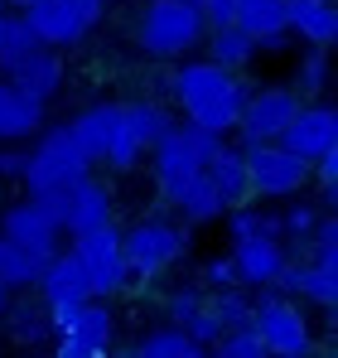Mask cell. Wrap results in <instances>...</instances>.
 I'll use <instances>...</instances> for the list:
<instances>
[{
  "label": "cell",
  "mask_w": 338,
  "mask_h": 358,
  "mask_svg": "<svg viewBox=\"0 0 338 358\" xmlns=\"http://www.w3.org/2000/svg\"><path fill=\"white\" fill-rule=\"evenodd\" d=\"M184 349H189L184 329H174V324H160V329H150V334H140V339H135L131 358H184Z\"/></svg>",
  "instance_id": "4dcf8cb0"
},
{
  "label": "cell",
  "mask_w": 338,
  "mask_h": 358,
  "mask_svg": "<svg viewBox=\"0 0 338 358\" xmlns=\"http://www.w3.org/2000/svg\"><path fill=\"white\" fill-rule=\"evenodd\" d=\"M121 112H126V126L135 131V141H140V150H150L160 136H165L174 117H169L165 102H155V97H140V102H121Z\"/></svg>",
  "instance_id": "4316f807"
},
{
  "label": "cell",
  "mask_w": 338,
  "mask_h": 358,
  "mask_svg": "<svg viewBox=\"0 0 338 358\" xmlns=\"http://www.w3.org/2000/svg\"><path fill=\"white\" fill-rule=\"evenodd\" d=\"M0 29H5V15H0Z\"/></svg>",
  "instance_id": "f6af8a7d"
},
{
  "label": "cell",
  "mask_w": 338,
  "mask_h": 358,
  "mask_svg": "<svg viewBox=\"0 0 338 358\" xmlns=\"http://www.w3.org/2000/svg\"><path fill=\"white\" fill-rule=\"evenodd\" d=\"M319 213L324 208H314V203H304V199H295L285 213H276L281 218V242H309V233H314V223H319Z\"/></svg>",
  "instance_id": "d6a6232c"
},
{
  "label": "cell",
  "mask_w": 338,
  "mask_h": 358,
  "mask_svg": "<svg viewBox=\"0 0 338 358\" xmlns=\"http://www.w3.org/2000/svg\"><path fill=\"white\" fill-rule=\"evenodd\" d=\"M24 175V150L20 145H0V184Z\"/></svg>",
  "instance_id": "f35d334b"
},
{
  "label": "cell",
  "mask_w": 338,
  "mask_h": 358,
  "mask_svg": "<svg viewBox=\"0 0 338 358\" xmlns=\"http://www.w3.org/2000/svg\"><path fill=\"white\" fill-rule=\"evenodd\" d=\"M309 266L338 271V218L334 213H319V223L309 233Z\"/></svg>",
  "instance_id": "1f68e13d"
},
{
  "label": "cell",
  "mask_w": 338,
  "mask_h": 358,
  "mask_svg": "<svg viewBox=\"0 0 338 358\" xmlns=\"http://www.w3.org/2000/svg\"><path fill=\"white\" fill-rule=\"evenodd\" d=\"M324 358H334V354H324Z\"/></svg>",
  "instance_id": "7dc6e473"
},
{
  "label": "cell",
  "mask_w": 338,
  "mask_h": 358,
  "mask_svg": "<svg viewBox=\"0 0 338 358\" xmlns=\"http://www.w3.org/2000/svg\"><path fill=\"white\" fill-rule=\"evenodd\" d=\"M34 49H44V44L34 39V29H29L24 20H5V29H0V63L20 59V54H34Z\"/></svg>",
  "instance_id": "e575fe53"
},
{
  "label": "cell",
  "mask_w": 338,
  "mask_h": 358,
  "mask_svg": "<svg viewBox=\"0 0 338 358\" xmlns=\"http://www.w3.org/2000/svg\"><path fill=\"white\" fill-rule=\"evenodd\" d=\"M68 131H73L78 150L92 165H107V170H135L140 155H145L140 141H135V131L126 126L121 102H97V107L78 112V117L68 121Z\"/></svg>",
  "instance_id": "3957f363"
},
{
  "label": "cell",
  "mask_w": 338,
  "mask_h": 358,
  "mask_svg": "<svg viewBox=\"0 0 338 358\" xmlns=\"http://www.w3.org/2000/svg\"><path fill=\"white\" fill-rule=\"evenodd\" d=\"M203 286H208V291H227V286H237L232 257H208V262H203Z\"/></svg>",
  "instance_id": "8d00e7d4"
},
{
  "label": "cell",
  "mask_w": 338,
  "mask_h": 358,
  "mask_svg": "<svg viewBox=\"0 0 338 358\" xmlns=\"http://www.w3.org/2000/svg\"><path fill=\"white\" fill-rule=\"evenodd\" d=\"M247 160V184H251V199H300V189L309 184V165L300 155H290L281 145H247L242 150Z\"/></svg>",
  "instance_id": "30bf717a"
},
{
  "label": "cell",
  "mask_w": 338,
  "mask_h": 358,
  "mask_svg": "<svg viewBox=\"0 0 338 358\" xmlns=\"http://www.w3.org/2000/svg\"><path fill=\"white\" fill-rule=\"evenodd\" d=\"M44 208H49V218L58 223V233H68V238H82V233H92V228H107L116 213L112 203V189L102 184V179H78V184H68V189H58L49 199H39Z\"/></svg>",
  "instance_id": "9c48e42d"
},
{
  "label": "cell",
  "mask_w": 338,
  "mask_h": 358,
  "mask_svg": "<svg viewBox=\"0 0 338 358\" xmlns=\"http://www.w3.org/2000/svg\"><path fill=\"white\" fill-rule=\"evenodd\" d=\"M251 334L261 339L266 358H314V329L304 320V310L290 296H256L251 305Z\"/></svg>",
  "instance_id": "52a82bcc"
},
{
  "label": "cell",
  "mask_w": 338,
  "mask_h": 358,
  "mask_svg": "<svg viewBox=\"0 0 338 358\" xmlns=\"http://www.w3.org/2000/svg\"><path fill=\"white\" fill-rule=\"evenodd\" d=\"M223 218H227L232 242H242V238H281V218H276V213H261V208H251V203L232 208V213H223Z\"/></svg>",
  "instance_id": "f546056e"
},
{
  "label": "cell",
  "mask_w": 338,
  "mask_h": 358,
  "mask_svg": "<svg viewBox=\"0 0 338 358\" xmlns=\"http://www.w3.org/2000/svg\"><path fill=\"white\" fill-rule=\"evenodd\" d=\"M276 296H300L319 310H334L338 305V271H324V266H309V262H285L276 286Z\"/></svg>",
  "instance_id": "d6986e66"
},
{
  "label": "cell",
  "mask_w": 338,
  "mask_h": 358,
  "mask_svg": "<svg viewBox=\"0 0 338 358\" xmlns=\"http://www.w3.org/2000/svg\"><path fill=\"white\" fill-rule=\"evenodd\" d=\"M285 29L300 34L309 49H329L338 39V5L334 0H285Z\"/></svg>",
  "instance_id": "44dd1931"
},
{
  "label": "cell",
  "mask_w": 338,
  "mask_h": 358,
  "mask_svg": "<svg viewBox=\"0 0 338 358\" xmlns=\"http://www.w3.org/2000/svg\"><path fill=\"white\" fill-rule=\"evenodd\" d=\"M232 24L256 44V54L261 49H281L285 44V0H237V15H232Z\"/></svg>",
  "instance_id": "7402d4cb"
},
{
  "label": "cell",
  "mask_w": 338,
  "mask_h": 358,
  "mask_svg": "<svg viewBox=\"0 0 338 358\" xmlns=\"http://www.w3.org/2000/svg\"><path fill=\"white\" fill-rule=\"evenodd\" d=\"M247 83L242 73H227L218 63L198 59V63H179L169 73V97L179 102L184 112V126L193 131H208L223 141L227 131H237V117H242V102H247Z\"/></svg>",
  "instance_id": "6da1fadb"
},
{
  "label": "cell",
  "mask_w": 338,
  "mask_h": 358,
  "mask_svg": "<svg viewBox=\"0 0 338 358\" xmlns=\"http://www.w3.org/2000/svg\"><path fill=\"white\" fill-rule=\"evenodd\" d=\"M68 252H73V262L82 266L92 300L97 296H121V291L131 286V271H126V257H121V228H116V223L73 238Z\"/></svg>",
  "instance_id": "ba28073f"
},
{
  "label": "cell",
  "mask_w": 338,
  "mask_h": 358,
  "mask_svg": "<svg viewBox=\"0 0 338 358\" xmlns=\"http://www.w3.org/2000/svg\"><path fill=\"white\" fill-rule=\"evenodd\" d=\"M184 358H208V349H193V344H189V349H184Z\"/></svg>",
  "instance_id": "b9f144b4"
},
{
  "label": "cell",
  "mask_w": 338,
  "mask_h": 358,
  "mask_svg": "<svg viewBox=\"0 0 338 358\" xmlns=\"http://www.w3.org/2000/svg\"><path fill=\"white\" fill-rule=\"evenodd\" d=\"M0 5H15V10H34L39 0H0Z\"/></svg>",
  "instance_id": "60d3db41"
},
{
  "label": "cell",
  "mask_w": 338,
  "mask_h": 358,
  "mask_svg": "<svg viewBox=\"0 0 338 358\" xmlns=\"http://www.w3.org/2000/svg\"><path fill=\"white\" fill-rule=\"evenodd\" d=\"M0 238L10 242V247L34 252V257H54L63 233H58V223L49 218V208L39 199H20V203L0 208Z\"/></svg>",
  "instance_id": "9a60e30c"
},
{
  "label": "cell",
  "mask_w": 338,
  "mask_h": 358,
  "mask_svg": "<svg viewBox=\"0 0 338 358\" xmlns=\"http://www.w3.org/2000/svg\"><path fill=\"white\" fill-rule=\"evenodd\" d=\"M256 59V44L237 29V24H218V29H208V63H218L227 73H247Z\"/></svg>",
  "instance_id": "d4e9b609"
},
{
  "label": "cell",
  "mask_w": 338,
  "mask_h": 358,
  "mask_svg": "<svg viewBox=\"0 0 338 358\" xmlns=\"http://www.w3.org/2000/svg\"><path fill=\"white\" fill-rule=\"evenodd\" d=\"M73 10H78V15L87 20V29H92V24H102V20H107L112 0H73Z\"/></svg>",
  "instance_id": "ab89813d"
},
{
  "label": "cell",
  "mask_w": 338,
  "mask_h": 358,
  "mask_svg": "<svg viewBox=\"0 0 338 358\" xmlns=\"http://www.w3.org/2000/svg\"><path fill=\"white\" fill-rule=\"evenodd\" d=\"M276 145L290 150V155H300L304 165H314L319 155L338 150V112L329 107V102H309V107H300V112L290 117V126L281 131Z\"/></svg>",
  "instance_id": "5bb4252c"
},
{
  "label": "cell",
  "mask_w": 338,
  "mask_h": 358,
  "mask_svg": "<svg viewBox=\"0 0 338 358\" xmlns=\"http://www.w3.org/2000/svg\"><path fill=\"white\" fill-rule=\"evenodd\" d=\"M208 39V24L193 0H145L135 15V44L150 59H184Z\"/></svg>",
  "instance_id": "7a4b0ae2"
},
{
  "label": "cell",
  "mask_w": 338,
  "mask_h": 358,
  "mask_svg": "<svg viewBox=\"0 0 338 358\" xmlns=\"http://www.w3.org/2000/svg\"><path fill=\"white\" fill-rule=\"evenodd\" d=\"M184 252H189V228L169 218H140L121 233V257H126L131 281H160Z\"/></svg>",
  "instance_id": "8992f818"
},
{
  "label": "cell",
  "mask_w": 338,
  "mask_h": 358,
  "mask_svg": "<svg viewBox=\"0 0 338 358\" xmlns=\"http://www.w3.org/2000/svg\"><path fill=\"white\" fill-rule=\"evenodd\" d=\"M0 320L10 324V339H15V344H24V349L49 344V339H54L49 310H44V300H39V296H10V305H5V315H0Z\"/></svg>",
  "instance_id": "cb8c5ba5"
},
{
  "label": "cell",
  "mask_w": 338,
  "mask_h": 358,
  "mask_svg": "<svg viewBox=\"0 0 338 358\" xmlns=\"http://www.w3.org/2000/svg\"><path fill=\"white\" fill-rule=\"evenodd\" d=\"M29 29H34V39L44 44V49H73V44H82L92 29H87V20L73 10V0H39L34 10H24L20 15Z\"/></svg>",
  "instance_id": "e0dca14e"
},
{
  "label": "cell",
  "mask_w": 338,
  "mask_h": 358,
  "mask_svg": "<svg viewBox=\"0 0 338 358\" xmlns=\"http://www.w3.org/2000/svg\"><path fill=\"white\" fill-rule=\"evenodd\" d=\"M39 300H44V310H49V324H54V334L92 300L87 291V276H82V266L73 262V252H54L49 262H44V276H39Z\"/></svg>",
  "instance_id": "7c38bea8"
},
{
  "label": "cell",
  "mask_w": 338,
  "mask_h": 358,
  "mask_svg": "<svg viewBox=\"0 0 338 358\" xmlns=\"http://www.w3.org/2000/svg\"><path fill=\"white\" fill-rule=\"evenodd\" d=\"M203 179L213 184V194H218L223 213L242 208V203H251V184H247V160H242V145H227V141H223V145L213 150V160H208Z\"/></svg>",
  "instance_id": "ffe728a7"
},
{
  "label": "cell",
  "mask_w": 338,
  "mask_h": 358,
  "mask_svg": "<svg viewBox=\"0 0 338 358\" xmlns=\"http://www.w3.org/2000/svg\"><path fill=\"white\" fill-rule=\"evenodd\" d=\"M218 145H223L218 136L193 131V126H184V121H174L165 136L150 145V160H155V189L165 194V203H179V194H184L193 179H203V170H208V160H213Z\"/></svg>",
  "instance_id": "277c9868"
},
{
  "label": "cell",
  "mask_w": 338,
  "mask_h": 358,
  "mask_svg": "<svg viewBox=\"0 0 338 358\" xmlns=\"http://www.w3.org/2000/svg\"><path fill=\"white\" fill-rule=\"evenodd\" d=\"M0 83H10V87H20L29 97L49 102L58 87H63V59H58L54 49H34V54L5 59L0 63Z\"/></svg>",
  "instance_id": "ac0fdd59"
},
{
  "label": "cell",
  "mask_w": 338,
  "mask_h": 358,
  "mask_svg": "<svg viewBox=\"0 0 338 358\" xmlns=\"http://www.w3.org/2000/svg\"><path fill=\"white\" fill-rule=\"evenodd\" d=\"M295 112H300V97H295L290 87H281V83H276V87H251L247 102H242V117H237L242 150H247V145H276Z\"/></svg>",
  "instance_id": "8fae6325"
},
{
  "label": "cell",
  "mask_w": 338,
  "mask_h": 358,
  "mask_svg": "<svg viewBox=\"0 0 338 358\" xmlns=\"http://www.w3.org/2000/svg\"><path fill=\"white\" fill-rule=\"evenodd\" d=\"M107 358H131V354H107Z\"/></svg>",
  "instance_id": "ee69618b"
},
{
  "label": "cell",
  "mask_w": 338,
  "mask_h": 358,
  "mask_svg": "<svg viewBox=\"0 0 338 358\" xmlns=\"http://www.w3.org/2000/svg\"><path fill=\"white\" fill-rule=\"evenodd\" d=\"M5 305H10V291H5V286H0V315H5Z\"/></svg>",
  "instance_id": "7bdbcfd3"
},
{
  "label": "cell",
  "mask_w": 338,
  "mask_h": 358,
  "mask_svg": "<svg viewBox=\"0 0 338 358\" xmlns=\"http://www.w3.org/2000/svg\"><path fill=\"white\" fill-rule=\"evenodd\" d=\"M174 208H179L189 223H198V228H203V223H223V203H218V194H213V184H208V179H193V184L179 194V203H174Z\"/></svg>",
  "instance_id": "83f0119b"
},
{
  "label": "cell",
  "mask_w": 338,
  "mask_h": 358,
  "mask_svg": "<svg viewBox=\"0 0 338 358\" xmlns=\"http://www.w3.org/2000/svg\"><path fill=\"white\" fill-rule=\"evenodd\" d=\"M116 339V320L102 300H87L54 334V358H107Z\"/></svg>",
  "instance_id": "4fadbf2b"
},
{
  "label": "cell",
  "mask_w": 338,
  "mask_h": 358,
  "mask_svg": "<svg viewBox=\"0 0 338 358\" xmlns=\"http://www.w3.org/2000/svg\"><path fill=\"white\" fill-rule=\"evenodd\" d=\"M0 15H5V5H0Z\"/></svg>",
  "instance_id": "bcb514c9"
},
{
  "label": "cell",
  "mask_w": 338,
  "mask_h": 358,
  "mask_svg": "<svg viewBox=\"0 0 338 358\" xmlns=\"http://www.w3.org/2000/svg\"><path fill=\"white\" fill-rule=\"evenodd\" d=\"M44 131V102L0 83V141H29Z\"/></svg>",
  "instance_id": "603a6c76"
},
{
  "label": "cell",
  "mask_w": 338,
  "mask_h": 358,
  "mask_svg": "<svg viewBox=\"0 0 338 358\" xmlns=\"http://www.w3.org/2000/svg\"><path fill=\"white\" fill-rule=\"evenodd\" d=\"M285 262H290V252H285L281 238L232 242V271H237V286H242V291H271Z\"/></svg>",
  "instance_id": "2e32d148"
},
{
  "label": "cell",
  "mask_w": 338,
  "mask_h": 358,
  "mask_svg": "<svg viewBox=\"0 0 338 358\" xmlns=\"http://www.w3.org/2000/svg\"><path fill=\"white\" fill-rule=\"evenodd\" d=\"M324 87H329V49H304L300 63H295L290 92H295V97H319Z\"/></svg>",
  "instance_id": "f1b7e54d"
},
{
  "label": "cell",
  "mask_w": 338,
  "mask_h": 358,
  "mask_svg": "<svg viewBox=\"0 0 338 358\" xmlns=\"http://www.w3.org/2000/svg\"><path fill=\"white\" fill-rule=\"evenodd\" d=\"M203 296H208L203 286H174V291H169V300H165L169 324H174V329H184V324L203 310Z\"/></svg>",
  "instance_id": "836d02e7"
},
{
  "label": "cell",
  "mask_w": 338,
  "mask_h": 358,
  "mask_svg": "<svg viewBox=\"0 0 338 358\" xmlns=\"http://www.w3.org/2000/svg\"><path fill=\"white\" fill-rule=\"evenodd\" d=\"M208 358H266V349H261V339L251 329H237V334H223L208 349Z\"/></svg>",
  "instance_id": "d590c367"
},
{
  "label": "cell",
  "mask_w": 338,
  "mask_h": 358,
  "mask_svg": "<svg viewBox=\"0 0 338 358\" xmlns=\"http://www.w3.org/2000/svg\"><path fill=\"white\" fill-rule=\"evenodd\" d=\"M193 5H198V15H203V24H208V29L232 24V15H237V0H193Z\"/></svg>",
  "instance_id": "74e56055"
},
{
  "label": "cell",
  "mask_w": 338,
  "mask_h": 358,
  "mask_svg": "<svg viewBox=\"0 0 338 358\" xmlns=\"http://www.w3.org/2000/svg\"><path fill=\"white\" fill-rule=\"evenodd\" d=\"M87 175H92V160L78 150V141H73V131L63 121V126L39 131L34 150H24L20 184L29 189V199H49V194H58V189H68V184H78V179H87Z\"/></svg>",
  "instance_id": "5b68a950"
},
{
  "label": "cell",
  "mask_w": 338,
  "mask_h": 358,
  "mask_svg": "<svg viewBox=\"0 0 338 358\" xmlns=\"http://www.w3.org/2000/svg\"><path fill=\"white\" fill-rule=\"evenodd\" d=\"M203 305H208V315L218 320V329H223V334L251 329V305H256V296H251V291H242V286L208 291V296H203Z\"/></svg>",
  "instance_id": "484cf974"
}]
</instances>
